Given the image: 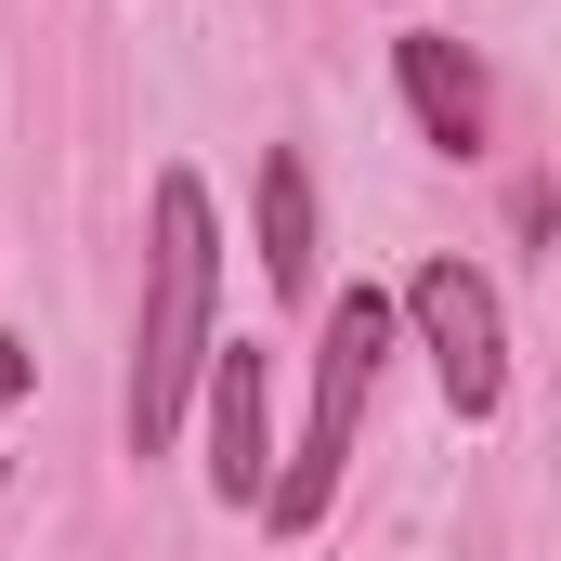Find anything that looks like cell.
I'll list each match as a JSON object with an SVG mask.
<instances>
[{
  "instance_id": "52a82bcc",
  "label": "cell",
  "mask_w": 561,
  "mask_h": 561,
  "mask_svg": "<svg viewBox=\"0 0 561 561\" xmlns=\"http://www.w3.org/2000/svg\"><path fill=\"white\" fill-rule=\"evenodd\" d=\"M26 392H39V353H26V340H13V327H0V419H13V405H26Z\"/></svg>"
},
{
  "instance_id": "3957f363",
  "label": "cell",
  "mask_w": 561,
  "mask_h": 561,
  "mask_svg": "<svg viewBox=\"0 0 561 561\" xmlns=\"http://www.w3.org/2000/svg\"><path fill=\"white\" fill-rule=\"evenodd\" d=\"M392 327L431 353V392H444V419H457V431H496V419H510V300H496L483 262L431 249L419 275L392 287Z\"/></svg>"
},
{
  "instance_id": "8992f818",
  "label": "cell",
  "mask_w": 561,
  "mask_h": 561,
  "mask_svg": "<svg viewBox=\"0 0 561 561\" xmlns=\"http://www.w3.org/2000/svg\"><path fill=\"white\" fill-rule=\"evenodd\" d=\"M249 236H262V287L275 300H327V209H313V157L262 144L249 170Z\"/></svg>"
},
{
  "instance_id": "7a4b0ae2",
  "label": "cell",
  "mask_w": 561,
  "mask_h": 561,
  "mask_svg": "<svg viewBox=\"0 0 561 561\" xmlns=\"http://www.w3.org/2000/svg\"><path fill=\"white\" fill-rule=\"evenodd\" d=\"M392 287H327L313 300V405H300V444H275V483H262V536H313L340 510V470H353V431L379 405V366H392Z\"/></svg>"
},
{
  "instance_id": "5b68a950",
  "label": "cell",
  "mask_w": 561,
  "mask_h": 561,
  "mask_svg": "<svg viewBox=\"0 0 561 561\" xmlns=\"http://www.w3.org/2000/svg\"><path fill=\"white\" fill-rule=\"evenodd\" d=\"M392 92H405L419 144H431V157H457V170L496 144V79H483V53L444 39V26H392Z\"/></svg>"
},
{
  "instance_id": "277c9868",
  "label": "cell",
  "mask_w": 561,
  "mask_h": 561,
  "mask_svg": "<svg viewBox=\"0 0 561 561\" xmlns=\"http://www.w3.org/2000/svg\"><path fill=\"white\" fill-rule=\"evenodd\" d=\"M183 431L209 444V496L222 510H262V483H275V353L262 340H209Z\"/></svg>"
},
{
  "instance_id": "6da1fadb",
  "label": "cell",
  "mask_w": 561,
  "mask_h": 561,
  "mask_svg": "<svg viewBox=\"0 0 561 561\" xmlns=\"http://www.w3.org/2000/svg\"><path fill=\"white\" fill-rule=\"evenodd\" d=\"M209 340H222V209L170 157L157 196H144V313H131V392H118V444L131 457H170L183 444Z\"/></svg>"
}]
</instances>
